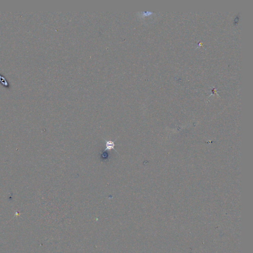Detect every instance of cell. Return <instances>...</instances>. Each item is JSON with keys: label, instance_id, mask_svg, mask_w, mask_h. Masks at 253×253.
<instances>
[{"label": "cell", "instance_id": "obj_1", "mask_svg": "<svg viewBox=\"0 0 253 253\" xmlns=\"http://www.w3.org/2000/svg\"><path fill=\"white\" fill-rule=\"evenodd\" d=\"M103 139L104 140V142L106 143V148H105V150H104V152L106 151H110L111 150H114L115 151L117 152L118 153V151L114 148L115 146V142H116L117 139H116L114 141L106 140L105 139H104V138H103Z\"/></svg>", "mask_w": 253, "mask_h": 253}]
</instances>
